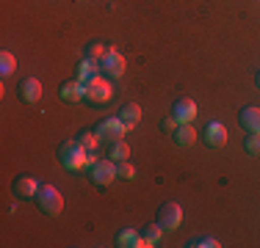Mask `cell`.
Masks as SVG:
<instances>
[{
    "instance_id": "obj_1",
    "label": "cell",
    "mask_w": 260,
    "mask_h": 248,
    "mask_svg": "<svg viewBox=\"0 0 260 248\" xmlns=\"http://www.w3.org/2000/svg\"><path fill=\"white\" fill-rule=\"evenodd\" d=\"M55 157H58V163L64 166L67 171H86V157H89V152H86L78 141H64V144L55 146Z\"/></svg>"
},
{
    "instance_id": "obj_2",
    "label": "cell",
    "mask_w": 260,
    "mask_h": 248,
    "mask_svg": "<svg viewBox=\"0 0 260 248\" xmlns=\"http://www.w3.org/2000/svg\"><path fill=\"white\" fill-rule=\"evenodd\" d=\"M91 130H94L97 138L108 146V144H114V141H125V133H127L130 127L119 119V116H105V119H100Z\"/></svg>"
},
{
    "instance_id": "obj_3",
    "label": "cell",
    "mask_w": 260,
    "mask_h": 248,
    "mask_svg": "<svg viewBox=\"0 0 260 248\" xmlns=\"http://www.w3.org/2000/svg\"><path fill=\"white\" fill-rule=\"evenodd\" d=\"M34 201H36V207H39V213H45L47 218H55V215H61V210H64V196H61V190L53 188V185H42Z\"/></svg>"
},
{
    "instance_id": "obj_4",
    "label": "cell",
    "mask_w": 260,
    "mask_h": 248,
    "mask_svg": "<svg viewBox=\"0 0 260 248\" xmlns=\"http://www.w3.org/2000/svg\"><path fill=\"white\" fill-rule=\"evenodd\" d=\"M111 97H114V86H111V80L105 74H97V77H91L86 83V99L91 105H105Z\"/></svg>"
},
{
    "instance_id": "obj_5",
    "label": "cell",
    "mask_w": 260,
    "mask_h": 248,
    "mask_svg": "<svg viewBox=\"0 0 260 248\" xmlns=\"http://www.w3.org/2000/svg\"><path fill=\"white\" fill-rule=\"evenodd\" d=\"M89 179H91V185H97V188H108L114 179H119L116 177V163L111 157H105V160H97L94 166H91L89 171Z\"/></svg>"
},
{
    "instance_id": "obj_6",
    "label": "cell",
    "mask_w": 260,
    "mask_h": 248,
    "mask_svg": "<svg viewBox=\"0 0 260 248\" xmlns=\"http://www.w3.org/2000/svg\"><path fill=\"white\" fill-rule=\"evenodd\" d=\"M155 221L164 226V232H175V229H180V223H183V207L177 201H164L158 207Z\"/></svg>"
},
{
    "instance_id": "obj_7",
    "label": "cell",
    "mask_w": 260,
    "mask_h": 248,
    "mask_svg": "<svg viewBox=\"0 0 260 248\" xmlns=\"http://www.w3.org/2000/svg\"><path fill=\"white\" fill-rule=\"evenodd\" d=\"M39 188L42 185L34 177H28V174H20V177L11 179V193H14V198H36Z\"/></svg>"
},
{
    "instance_id": "obj_8",
    "label": "cell",
    "mask_w": 260,
    "mask_h": 248,
    "mask_svg": "<svg viewBox=\"0 0 260 248\" xmlns=\"http://www.w3.org/2000/svg\"><path fill=\"white\" fill-rule=\"evenodd\" d=\"M103 74H105V77H108V80H116V77H122V74H125V55H122L119 53V50H111V53L108 55H105V58H103Z\"/></svg>"
},
{
    "instance_id": "obj_9",
    "label": "cell",
    "mask_w": 260,
    "mask_h": 248,
    "mask_svg": "<svg viewBox=\"0 0 260 248\" xmlns=\"http://www.w3.org/2000/svg\"><path fill=\"white\" fill-rule=\"evenodd\" d=\"M197 113H200V108H197V102L191 97H180L175 105H172V116H175L180 124H191L197 119Z\"/></svg>"
},
{
    "instance_id": "obj_10",
    "label": "cell",
    "mask_w": 260,
    "mask_h": 248,
    "mask_svg": "<svg viewBox=\"0 0 260 248\" xmlns=\"http://www.w3.org/2000/svg\"><path fill=\"white\" fill-rule=\"evenodd\" d=\"M202 138H205V144L210 149H221L227 144V127L221 121H210L205 127V133H202Z\"/></svg>"
},
{
    "instance_id": "obj_11",
    "label": "cell",
    "mask_w": 260,
    "mask_h": 248,
    "mask_svg": "<svg viewBox=\"0 0 260 248\" xmlns=\"http://www.w3.org/2000/svg\"><path fill=\"white\" fill-rule=\"evenodd\" d=\"M58 97L64 99V102H80V99H86V83L83 80H70V83H61L58 86Z\"/></svg>"
},
{
    "instance_id": "obj_12",
    "label": "cell",
    "mask_w": 260,
    "mask_h": 248,
    "mask_svg": "<svg viewBox=\"0 0 260 248\" xmlns=\"http://www.w3.org/2000/svg\"><path fill=\"white\" fill-rule=\"evenodd\" d=\"M20 97L25 99L28 105L39 102V99H42V83H39L36 77H28V80H22V86H20Z\"/></svg>"
},
{
    "instance_id": "obj_13",
    "label": "cell",
    "mask_w": 260,
    "mask_h": 248,
    "mask_svg": "<svg viewBox=\"0 0 260 248\" xmlns=\"http://www.w3.org/2000/svg\"><path fill=\"white\" fill-rule=\"evenodd\" d=\"M241 127L246 130V133H260V108H244L241 110Z\"/></svg>"
},
{
    "instance_id": "obj_14",
    "label": "cell",
    "mask_w": 260,
    "mask_h": 248,
    "mask_svg": "<svg viewBox=\"0 0 260 248\" xmlns=\"http://www.w3.org/2000/svg\"><path fill=\"white\" fill-rule=\"evenodd\" d=\"M116 116H119V119L125 121L130 130H133L136 124L141 121V108H139V105H136V102H125V105H122V108H119V113H116Z\"/></svg>"
},
{
    "instance_id": "obj_15",
    "label": "cell",
    "mask_w": 260,
    "mask_h": 248,
    "mask_svg": "<svg viewBox=\"0 0 260 248\" xmlns=\"http://www.w3.org/2000/svg\"><path fill=\"white\" fill-rule=\"evenodd\" d=\"M97 74H103V66L97 64V61L91 58H83L78 64V80H83V83H89L91 77H97Z\"/></svg>"
},
{
    "instance_id": "obj_16",
    "label": "cell",
    "mask_w": 260,
    "mask_h": 248,
    "mask_svg": "<svg viewBox=\"0 0 260 248\" xmlns=\"http://www.w3.org/2000/svg\"><path fill=\"white\" fill-rule=\"evenodd\" d=\"M111 50H114V47H111L108 42H91V45L86 47V58H91V61H97V64H103V58L111 53Z\"/></svg>"
},
{
    "instance_id": "obj_17",
    "label": "cell",
    "mask_w": 260,
    "mask_h": 248,
    "mask_svg": "<svg viewBox=\"0 0 260 248\" xmlns=\"http://www.w3.org/2000/svg\"><path fill=\"white\" fill-rule=\"evenodd\" d=\"M108 157L114 160V163L130 160V146H127V141H114V144H108Z\"/></svg>"
},
{
    "instance_id": "obj_18",
    "label": "cell",
    "mask_w": 260,
    "mask_h": 248,
    "mask_svg": "<svg viewBox=\"0 0 260 248\" xmlns=\"http://www.w3.org/2000/svg\"><path fill=\"white\" fill-rule=\"evenodd\" d=\"M175 141H177V146H191L197 141V130L191 124H180L175 130Z\"/></svg>"
},
{
    "instance_id": "obj_19",
    "label": "cell",
    "mask_w": 260,
    "mask_h": 248,
    "mask_svg": "<svg viewBox=\"0 0 260 248\" xmlns=\"http://www.w3.org/2000/svg\"><path fill=\"white\" fill-rule=\"evenodd\" d=\"M75 141H78V144L86 149V152H97V149H100V144H103V141L97 138V133H94V130H83V133H80Z\"/></svg>"
},
{
    "instance_id": "obj_20",
    "label": "cell",
    "mask_w": 260,
    "mask_h": 248,
    "mask_svg": "<svg viewBox=\"0 0 260 248\" xmlns=\"http://www.w3.org/2000/svg\"><path fill=\"white\" fill-rule=\"evenodd\" d=\"M141 237V232H136V229H122L119 234H116V245L119 248H136V240Z\"/></svg>"
},
{
    "instance_id": "obj_21",
    "label": "cell",
    "mask_w": 260,
    "mask_h": 248,
    "mask_svg": "<svg viewBox=\"0 0 260 248\" xmlns=\"http://www.w3.org/2000/svg\"><path fill=\"white\" fill-rule=\"evenodd\" d=\"M14 69H17V58H14V53L3 50V53H0V74H3V77H9V74H14Z\"/></svg>"
},
{
    "instance_id": "obj_22",
    "label": "cell",
    "mask_w": 260,
    "mask_h": 248,
    "mask_svg": "<svg viewBox=\"0 0 260 248\" xmlns=\"http://www.w3.org/2000/svg\"><path fill=\"white\" fill-rule=\"evenodd\" d=\"M141 234H144L152 245H158L160 243V234H164V226H160L158 221H152V223H147V226H144V232H141Z\"/></svg>"
},
{
    "instance_id": "obj_23",
    "label": "cell",
    "mask_w": 260,
    "mask_h": 248,
    "mask_svg": "<svg viewBox=\"0 0 260 248\" xmlns=\"http://www.w3.org/2000/svg\"><path fill=\"white\" fill-rule=\"evenodd\" d=\"M244 149L252 154V157H260V133H249V135H246Z\"/></svg>"
},
{
    "instance_id": "obj_24",
    "label": "cell",
    "mask_w": 260,
    "mask_h": 248,
    "mask_svg": "<svg viewBox=\"0 0 260 248\" xmlns=\"http://www.w3.org/2000/svg\"><path fill=\"white\" fill-rule=\"evenodd\" d=\"M116 177L119 179H136V169L130 160H122V163H116Z\"/></svg>"
},
{
    "instance_id": "obj_25",
    "label": "cell",
    "mask_w": 260,
    "mask_h": 248,
    "mask_svg": "<svg viewBox=\"0 0 260 248\" xmlns=\"http://www.w3.org/2000/svg\"><path fill=\"white\" fill-rule=\"evenodd\" d=\"M177 127H180V121H177L172 113L166 116L164 121H160V130H164V133H169V135H175V130H177Z\"/></svg>"
},
{
    "instance_id": "obj_26",
    "label": "cell",
    "mask_w": 260,
    "mask_h": 248,
    "mask_svg": "<svg viewBox=\"0 0 260 248\" xmlns=\"http://www.w3.org/2000/svg\"><path fill=\"white\" fill-rule=\"evenodd\" d=\"M188 245H197V248H219L221 243L216 237H200V240H191Z\"/></svg>"
},
{
    "instance_id": "obj_27",
    "label": "cell",
    "mask_w": 260,
    "mask_h": 248,
    "mask_svg": "<svg viewBox=\"0 0 260 248\" xmlns=\"http://www.w3.org/2000/svg\"><path fill=\"white\" fill-rule=\"evenodd\" d=\"M255 83H257V89H260V72H257V77H255Z\"/></svg>"
}]
</instances>
